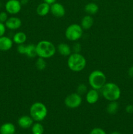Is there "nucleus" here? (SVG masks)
I'll return each mask as SVG.
<instances>
[{"mask_svg":"<svg viewBox=\"0 0 133 134\" xmlns=\"http://www.w3.org/2000/svg\"><path fill=\"white\" fill-rule=\"evenodd\" d=\"M36 52L38 57L48 59L54 56L56 52V48L52 42L43 40L36 44Z\"/></svg>","mask_w":133,"mask_h":134,"instance_id":"nucleus-1","label":"nucleus"},{"mask_svg":"<svg viewBox=\"0 0 133 134\" xmlns=\"http://www.w3.org/2000/svg\"><path fill=\"white\" fill-rule=\"evenodd\" d=\"M102 94L104 99L109 102L118 100L121 97L120 88L113 82H106L102 88Z\"/></svg>","mask_w":133,"mask_h":134,"instance_id":"nucleus-2","label":"nucleus"},{"mask_svg":"<svg viewBox=\"0 0 133 134\" xmlns=\"http://www.w3.org/2000/svg\"><path fill=\"white\" fill-rule=\"evenodd\" d=\"M87 62L84 56L80 53L73 52L69 56L67 65L69 69L74 72H80L86 68Z\"/></svg>","mask_w":133,"mask_h":134,"instance_id":"nucleus-3","label":"nucleus"},{"mask_svg":"<svg viewBox=\"0 0 133 134\" xmlns=\"http://www.w3.org/2000/svg\"><path fill=\"white\" fill-rule=\"evenodd\" d=\"M88 81L92 88L99 90L106 83V77L102 71L94 70L89 75Z\"/></svg>","mask_w":133,"mask_h":134,"instance_id":"nucleus-4","label":"nucleus"},{"mask_svg":"<svg viewBox=\"0 0 133 134\" xmlns=\"http://www.w3.org/2000/svg\"><path fill=\"white\" fill-rule=\"evenodd\" d=\"M29 113L33 120L36 122H40L46 117L48 109L46 106L42 102H35L31 105Z\"/></svg>","mask_w":133,"mask_h":134,"instance_id":"nucleus-5","label":"nucleus"},{"mask_svg":"<svg viewBox=\"0 0 133 134\" xmlns=\"http://www.w3.org/2000/svg\"><path fill=\"white\" fill-rule=\"evenodd\" d=\"M65 37L71 41H76L80 39L83 35V29L80 25L72 24L65 30Z\"/></svg>","mask_w":133,"mask_h":134,"instance_id":"nucleus-6","label":"nucleus"},{"mask_svg":"<svg viewBox=\"0 0 133 134\" xmlns=\"http://www.w3.org/2000/svg\"><path fill=\"white\" fill-rule=\"evenodd\" d=\"M82 98L78 93H72L65 98L64 100V103L65 106L70 109L78 108L82 104Z\"/></svg>","mask_w":133,"mask_h":134,"instance_id":"nucleus-7","label":"nucleus"},{"mask_svg":"<svg viewBox=\"0 0 133 134\" xmlns=\"http://www.w3.org/2000/svg\"><path fill=\"white\" fill-rule=\"evenodd\" d=\"M22 9V5L19 0H9L5 3V10L10 14H18Z\"/></svg>","mask_w":133,"mask_h":134,"instance_id":"nucleus-8","label":"nucleus"},{"mask_svg":"<svg viewBox=\"0 0 133 134\" xmlns=\"http://www.w3.org/2000/svg\"><path fill=\"white\" fill-rule=\"evenodd\" d=\"M50 13L56 18H61L65 14V9L63 5L57 1L50 5Z\"/></svg>","mask_w":133,"mask_h":134,"instance_id":"nucleus-9","label":"nucleus"},{"mask_svg":"<svg viewBox=\"0 0 133 134\" xmlns=\"http://www.w3.org/2000/svg\"><path fill=\"white\" fill-rule=\"evenodd\" d=\"M7 28L11 30H18L22 26V20L18 17H10L5 23Z\"/></svg>","mask_w":133,"mask_h":134,"instance_id":"nucleus-10","label":"nucleus"},{"mask_svg":"<svg viewBox=\"0 0 133 134\" xmlns=\"http://www.w3.org/2000/svg\"><path fill=\"white\" fill-rule=\"evenodd\" d=\"M99 98V94L97 90L91 88V90H88L86 93V102L89 104H95L98 102Z\"/></svg>","mask_w":133,"mask_h":134,"instance_id":"nucleus-11","label":"nucleus"},{"mask_svg":"<svg viewBox=\"0 0 133 134\" xmlns=\"http://www.w3.org/2000/svg\"><path fill=\"white\" fill-rule=\"evenodd\" d=\"M18 124L23 129H27L32 126L33 124V120L30 116H22L20 117L18 120Z\"/></svg>","mask_w":133,"mask_h":134,"instance_id":"nucleus-12","label":"nucleus"},{"mask_svg":"<svg viewBox=\"0 0 133 134\" xmlns=\"http://www.w3.org/2000/svg\"><path fill=\"white\" fill-rule=\"evenodd\" d=\"M13 41L6 36L0 37V51H8L13 47Z\"/></svg>","mask_w":133,"mask_h":134,"instance_id":"nucleus-13","label":"nucleus"},{"mask_svg":"<svg viewBox=\"0 0 133 134\" xmlns=\"http://www.w3.org/2000/svg\"><path fill=\"white\" fill-rule=\"evenodd\" d=\"M36 12L40 16H45L50 12V5L45 2L41 3L37 7Z\"/></svg>","mask_w":133,"mask_h":134,"instance_id":"nucleus-14","label":"nucleus"},{"mask_svg":"<svg viewBox=\"0 0 133 134\" xmlns=\"http://www.w3.org/2000/svg\"><path fill=\"white\" fill-rule=\"evenodd\" d=\"M57 52L63 56H69L72 54V49L70 46L65 43H60L57 45Z\"/></svg>","mask_w":133,"mask_h":134,"instance_id":"nucleus-15","label":"nucleus"},{"mask_svg":"<svg viewBox=\"0 0 133 134\" xmlns=\"http://www.w3.org/2000/svg\"><path fill=\"white\" fill-rule=\"evenodd\" d=\"M94 23V20L92 16L87 15L84 16L81 20L80 26L83 30H89L93 26Z\"/></svg>","mask_w":133,"mask_h":134,"instance_id":"nucleus-16","label":"nucleus"},{"mask_svg":"<svg viewBox=\"0 0 133 134\" xmlns=\"http://www.w3.org/2000/svg\"><path fill=\"white\" fill-rule=\"evenodd\" d=\"M16 128L13 124L10 122L5 123L0 127L1 134H14L15 133Z\"/></svg>","mask_w":133,"mask_h":134,"instance_id":"nucleus-17","label":"nucleus"},{"mask_svg":"<svg viewBox=\"0 0 133 134\" xmlns=\"http://www.w3.org/2000/svg\"><path fill=\"white\" fill-rule=\"evenodd\" d=\"M99 7L98 6L97 4H96L95 3L91 2L89 3L86 4V6L84 7V10L87 14L89 15H94V14H96L99 11Z\"/></svg>","mask_w":133,"mask_h":134,"instance_id":"nucleus-18","label":"nucleus"},{"mask_svg":"<svg viewBox=\"0 0 133 134\" xmlns=\"http://www.w3.org/2000/svg\"><path fill=\"white\" fill-rule=\"evenodd\" d=\"M26 40H27V35L22 31H18L16 33L13 38V42L17 44H24Z\"/></svg>","mask_w":133,"mask_h":134,"instance_id":"nucleus-19","label":"nucleus"},{"mask_svg":"<svg viewBox=\"0 0 133 134\" xmlns=\"http://www.w3.org/2000/svg\"><path fill=\"white\" fill-rule=\"evenodd\" d=\"M25 55L29 58H34L35 56H37L36 45L34 44H29L26 45Z\"/></svg>","mask_w":133,"mask_h":134,"instance_id":"nucleus-20","label":"nucleus"},{"mask_svg":"<svg viewBox=\"0 0 133 134\" xmlns=\"http://www.w3.org/2000/svg\"><path fill=\"white\" fill-rule=\"evenodd\" d=\"M119 109V104L116 101L114 102H110L107 105L106 111L110 115H114L117 112Z\"/></svg>","mask_w":133,"mask_h":134,"instance_id":"nucleus-21","label":"nucleus"},{"mask_svg":"<svg viewBox=\"0 0 133 134\" xmlns=\"http://www.w3.org/2000/svg\"><path fill=\"white\" fill-rule=\"evenodd\" d=\"M31 131L33 134H43L44 132V127L40 123L37 122L32 125Z\"/></svg>","mask_w":133,"mask_h":134,"instance_id":"nucleus-22","label":"nucleus"},{"mask_svg":"<svg viewBox=\"0 0 133 134\" xmlns=\"http://www.w3.org/2000/svg\"><path fill=\"white\" fill-rule=\"evenodd\" d=\"M35 65L38 70L43 71L45 69V68H46V62L45 61V59L39 57L35 63Z\"/></svg>","mask_w":133,"mask_h":134,"instance_id":"nucleus-23","label":"nucleus"},{"mask_svg":"<svg viewBox=\"0 0 133 134\" xmlns=\"http://www.w3.org/2000/svg\"><path fill=\"white\" fill-rule=\"evenodd\" d=\"M76 90L77 93L82 96L87 92V87L85 84H80L78 86Z\"/></svg>","mask_w":133,"mask_h":134,"instance_id":"nucleus-24","label":"nucleus"},{"mask_svg":"<svg viewBox=\"0 0 133 134\" xmlns=\"http://www.w3.org/2000/svg\"><path fill=\"white\" fill-rule=\"evenodd\" d=\"M8 14L6 12H1L0 13V22L5 23L8 19Z\"/></svg>","mask_w":133,"mask_h":134,"instance_id":"nucleus-25","label":"nucleus"},{"mask_svg":"<svg viewBox=\"0 0 133 134\" xmlns=\"http://www.w3.org/2000/svg\"><path fill=\"white\" fill-rule=\"evenodd\" d=\"M25 49H26V44H18V47H17V52L18 53L20 54H25Z\"/></svg>","mask_w":133,"mask_h":134,"instance_id":"nucleus-26","label":"nucleus"},{"mask_svg":"<svg viewBox=\"0 0 133 134\" xmlns=\"http://www.w3.org/2000/svg\"><path fill=\"white\" fill-rule=\"evenodd\" d=\"M89 134H106L104 130L99 128H95L91 131Z\"/></svg>","mask_w":133,"mask_h":134,"instance_id":"nucleus-27","label":"nucleus"},{"mask_svg":"<svg viewBox=\"0 0 133 134\" xmlns=\"http://www.w3.org/2000/svg\"><path fill=\"white\" fill-rule=\"evenodd\" d=\"M72 50L74 51V52L75 53H80L82 50V47H81V44L80 43H76L73 45L72 47Z\"/></svg>","mask_w":133,"mask_h":134,"instance_id":"nucleus-28","label":"nucleus"},{"mask_svg":"<svg viewBox=\"0 0 133 134\" xmlns=\"http://www.w3.org/2000/svg\"><path fill=\"white\" fill-rule=\"evenodd\" d=\"M6 31V26L2 22H0V37L3 36Z\"/></svg>","mask_w":133,"mask_h":134,"instance_id":"nucleus-29","label":"nucleus"},{"mask_svg":"<svg viewBox=\"0 0 133 134\" xmlns=\"http://www.w3.org/2000/svg\"><path fill=\"white\" fill-rule=\"evenodd\" d=\"M125 111L127 113L131 114L133 113V105H128L125 108Z\"/></svg>","mask_w":133,"mask_h":134,"instance_id":"nucleus-30","label":"nucleus"},{"mask_svg":"<svg viewBox=\"0 0 133 134\" xmlns=\"http://www.w3.org/2000/svg\"><path fill=\"white\" fill-rule=\"evenodd\" d=\"M128 75L130 78H133V65H132L130 68H129V71H128Z\"/></svg>","mask_w":133,"mask_h":134,"instance_id":"nucleus-31","label":"nucleus"},{"mask_svg":"<svg viewBox=\"0 0 133 134\" xmlns=\"http://www.w3.org/2000/svg\"><path fill=\"white\" fill-rule=\"evenodd\" d=\"M43 2L47 3H48L49 5H52V4H53V3L56 2L57 0H43Z\"/></svg>","mask_w":133,"mask_h":134,"instance_id":"nucleus-32","label":"nucleus"},{"mask_svg":"<svg viewBox=\"0 0 133 134\" xmlns=\"http://www.w3.org/2000/svg\"><path fill=\"white\" fill-rule=\"evenodd\" d=\"M20 3L22 5H26L28 3L29 0H20Z\"/></svg>","mask_w":133,"mask_h":134,"instance_id":"nucleus-33","label":"nucleus"},{"mask_svg":"<svg viewBox=\"0 0 133 134\" xmlns=\"http://www.w3.org/2000/svg\"><path fill=\"white\" fill-rule=\"evenodd\" d=\"M110 134H121V133L118 132H112Z\"/></svg>","mask_w":133,"mask_h":134,"instance_id":"nucleus-34","label":"nucleus"},{"mask_svg":"<svg viewBox=\"0 0 133 134\" xmlns=\"http://www.w3.org/2000/svg\"><path fill=\"white\" fill-rule=\"evenodd\" d=\"M93 1H98V0H93Z\"/></svg>","mask_w":133,"mask_h":134,"instance_id":"nucleus-35","label":"nucleus"}]
</instances>
